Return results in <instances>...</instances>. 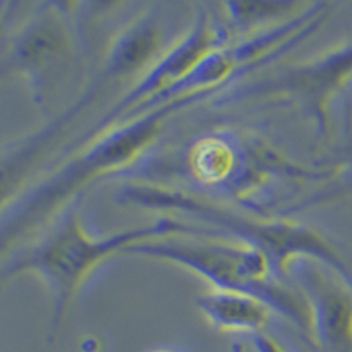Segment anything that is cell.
<instances>
[{
	"mask_svg": "<svg viewBox=\"0 0 352 352\" xmlns=\"http://www.w3.org/2000/svg\"><path fill=\"white\" fill-rule=\"evenodd\" d=\"M118 204L144 210L185 213L197 224L219 231L222 236L252 245L268 256L275 275L287 282L289 268L301 257H312L352 273L338 245L316 228L284 217L240 212L212 196L162 184H127L115 194Z\"/></svg>",
	"mask_w": 352,
	"mask_h": 352,
	"instance_id": "3",
	"label": "cell"
},
{
	"mask_svg": "<svg viewBox=\"0 0 352 352\" xmlns=\"http://www.w3.org/2000/svg\"><path fill=\"white\" fill-rule=\"evenodd\" d=\"M231 352H248V347L245 342H234L231 345Z\"/></svg>",
	"mask_w": 352,
	"mask_h": 352,
	"instance_id": "10",
	"label": "cell"
},
{
	"mask_svg": "<svg viewBox=\"0 0 352 352\" xmlns=\"http://www.w3.org/2000/svg\"><path fill=\"white\" fill-rule=\"evenodd\" d=\"M351 81L352 37L308 60L287 65L264 80L234 88L229 92V99L282 97L292 100L312 116L319 136H324L329 131L333 100L338 99Z\"/></svg>",
	"mask_w": 352,
	"mask_h": 352,
	"instance_id": "7",
	"label": "cell"
},
{
	"mask_svg": "<svg viewBox=\"0 0 352 352\" xmlns=\"http://www.w3.org/2000/svg\"><path fill=\"white\" fill-rule=\"evenodd\" d=\"M150 352H187L180 347H159V349H153Z\"/></svg>",
	"mask_w": 352,
	"mask_h": 352,
	"instance_id": "11",
	"label": "cell"
},
{
	"mask_svg": "<svg viewBox=\"0 0 352 352\" xmlns=\"http://www.w3.org/2000/svg\"><path fill=\"white\" fill-rule=\"evenodd\" d=\"M83 201L85 196L71 201L39 240L16 250L2 264V278L32 273L46 285L52 298L50 336L60 329L69 308L94 273L113 256H122L131 245L168 236L226 238L215 229L173 217H160L153 224L97 236L83 222Z\"/></svg>",
	"mask_w": 352,
	"mask_h": 352,
	"instance_id": "2",
	"label": "cell"
},
{
	"mask_svg": "<svg viewBox=\"0 0 352 352\" xmlns=\"http://www.w3.org/2000/svg\"><path fill=\"white\" fill-rule=\"evenodd\" d=\"M287 282L308 305L312 351L352 352V273L301 257L291 264Z\"/></svg>",
	"mask_w": 352,
	"mask_h": 352,
	"instance_id": "8",
	"label": "cell"
},
{
	"mask_svg": "<svg viewBox=\"0 0 352 352\" xmlns=\"http://www.w3.org/2000/svg\"><path fill=\"white\" fill-rule=\"evenodd\" d=\"M217 97L192 92L164 100L146 111L131 116L85 143L76 152L58 159L56 166L18 194L2 210V248L37 231L55 219L71 201L85 196L90 185L109 176L134 169L162 140L169 120L192 104Z\"/></svg>",
	"mask_w": 352,
	"mask_h": 352,
	"instance_id": "1",
	"label": "cell"
},
{
	"mask_svg": "<svg viewBox=\"0 0 352 352\" xmlns=\"http://www.w3.org/2000/svg\"><path fill=\"white\" fill-rule=\"evenodd\" d=\"M176 39L168 36V21L160 4L150 6L146 11L132 18L120 32L113 37L104 58L99 64V69L85 87V92L74 100V104L56 116L43 132L30 138L18 150L14 155V164L18 166L25 162L27 157L48 143L56 132H60L72 118H76L81 111H85V108L92 104L102 90L120 81L132 80V78L136 81L144 71H148L160 56L168 52V48Z\"/></svg>",
	"mask_w": 352,
	"mask_h": 352,
	"instance_id": "6",
	"label": "cell"
},
{
	"mask_svg": "<svg viewBox=\"0 0 352 352\" xmlns=\"http://www.w3.org/2000/svg\"><path fill=\"white\" fill-rule=\"evenodd\" d=\"M196 307L215 331L240 333L248 338L270 331L275 314L268 303L252 294L217 289L197 296Z\"/></svg>",
	"mask_w": 352,
	"mask_h": 352,
	"instance_id": "9",
	"label": "cell"
},
{
	"mask_svg": "<svg viewBox=\"0 0 352 352\" xmlns=\"http://www.w3.org/2000/svg\"><path fill=\"white\" fill-rule=\"evenodd\" d=\"M122 256L148 257L171 263L201 276L217 291L252 294L273 308V312L310 335V312L301 292L275 275L268 256L231 238L168 236L131 245Z\"/></svg>",
	"mask_w": 352,
	"mask_h": 352,
	"instance_id": "4",
	"label": "cell"
},
{
	"mask_svg": "<svg viewBox=\"0 0 352 352\" xmlns=\"http://www.w3.org/2000/svg\"><path fill=\"white\" fill-rule=\"evenodd\" d=\"M80 4H36L4 39L2 69L27 80L34 102L50 115L85 71L87 34Z\"/></svg>",
	"mask_w": 352,
	"mask_h": 352,
	"instance_id": "5",
	"label": "cell"
}]
</instances>
